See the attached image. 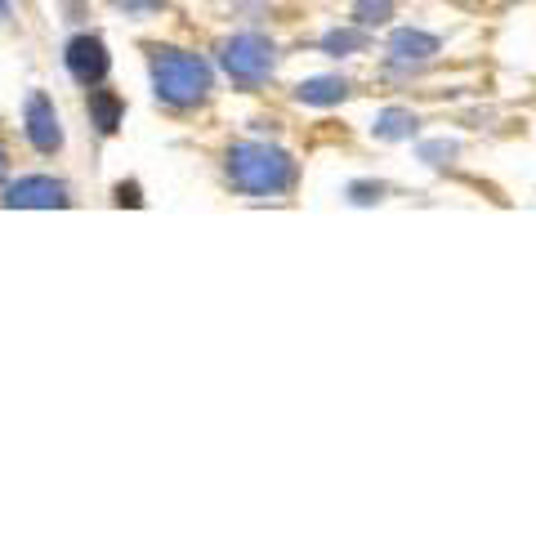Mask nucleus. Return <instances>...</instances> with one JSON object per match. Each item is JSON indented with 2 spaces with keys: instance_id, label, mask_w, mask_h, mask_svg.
<instances>
[{
  "instance_id": "obj_2",
  "label": "nucleus",
  "mask_w": 536,
  "mask_h": 536,
  "mask_svg": "<svg viewBox=\"0 0 536 536\" xmlns=\"http://www.w3.org/2000/svg\"><path fill=\"white\" fill-rule=\"evenodd\" d=\"M224 175L233 188L251 197H282L295 188V161L277 143L264 139H242L224 152Z\"/></svg>"
},
{
  "instance_id": "obj_13",
  "label": "nucleus",
  "mask_w": 536,
  "mask_h": 536,
  "mask_svg": "<svg viewBox=\"0 0 536 536\" xmlns=\"http://www.w3.org/2000/svg\"><path fill=\"white\" fill-rule=\"evenodd\" d=\"M117 9H130V14H152V9L170 5V0H112Z\"/></svg>"
},
{
  "instance_id": "obj_5",
  "label": "nucleus",
  "mask_w": 536,
  "mask_h": 536,
  "mask_svg": "<svg viewBox=\"0 0 536 536\" xmlns=\"http://www.w3.org/2000/svg\"><path fill=\"white\" fill-rule=\"evenodd\" d=\"M23 130H27V143H32L41 157H54L63 148V121L54 112V99L45 90H32L23 103Z\"/></svg>"
},
{
  "instance_id": "obj_10",
  "label": "nucleus",
  "mask_w": 536,
  "mask_h": 536,
  "mask_svg": "<svg viewBox=\"0 0 536 536\" xmlns=\"http://www.w3.org/2000/svg\"><path fill=\"white\" fill-rule=\"evenodd\" d=\"M416 112H407V108H385L376 117V139H385V143H398V139H411V134H416Z\"/></svg>"
},
{
  "instance_id": "obj_11",
  "label": "nucleus",
  "mask_w": 536,
  "mask_h": 536,
  "mask_svg": "<svg viewBox=\"0 0 536 536\" xmlns=\"http://www.w3.org/2000/svg\"><path fill=\"white\" fill-rule=\"evenodd\" d=\"M367 45H371L367 27H335V32L322 36V50L335 54V59H344V54H358V50H367Z\"/></svg>"
},
{
  "instance_id": "obj_7",
  "label": "nucleus",
  "mask_w": 536,
  "mask_h": 536,
  "mask_svg": "<svg viewBox=\"0 0 536 536\" xmlns=\"http://www.w3.org/2000/svg\"><path fill=\"white\" fill-rule=\"evenodd\" d=\"M389 63L398 67H416V63H429L438 54V36L434 32H420V27H398L394 36H389Z\"/></svg>"
},
{
  "instance_id": "obj_18",
  "label": "nucleus",
  "mask_w": 536,
  "mask_h": 536,
  "mask_svg": "<svg viewBox=\"0 0 536 536\" xmlns=\"http://www.w3.org/2000/svg\"><path fill=\"white\" fill-rule=\"evenodd\" d=\"M5 18H9V0H0V23H5Z\"/></svg>"
},
{
  "instance_id": "obj_1",
  "label": "nucleus",
  "mask_w": 536,
  "mask_h": 536,
  "mask_svg": "<svg viewBox=\"0 0 536 536\" xmlns=\"http://www.w3.org/2000/svg\"><path fill=\"white\" fill-rule=\"evenodd\" d=\"M148 76H152V94L157 103L175 112L201 108V103L215 94V72L201 59L197 50H184V45H152L148 50Z\"/></svg>"
},
{
  "instance_id": "obj_16",
  "label": "nucleus",
  "mask_w": 536,
  "mask_h": 536,
  "mask_svg": "<svg viewBox=\"0 0 536 536\" xmlns=\"http://www.w3.org/2000/svg\"><path fill=\"white\" fill-rule=\"evenodd\" d=\"M117 201H121V206H143L139 184H117Z\"/></svg>"
},
{
  "instance_id": "obj_4",
  "label": "nucleus",
  "mask_w": 536,
  "mask_h": 536,
  "mask_svg": "<svg viewBox=\"0 0 536 536\" xmlns=\"http://www.w3.org/2000/svg\"><path fill=\"white\" fill-rule=\"evenodd\" d=\"M63 67H67V76H72L76 85L94 90V85L108 81L112 54H108V45H103L94 32H81V36H72V41L63 45Z\"/></svg>"
},
{
  "instance_id": "obj_15",
  "label": "nucleus",
  "mask_w": 536,
  "mask_h": 536,
  "mask_svg": "<svg viewBox=\"0 0 536 536\" xmlns=\"http://www.w3.org/2000/svg\"><path fill=\"white\" fill-rule=\"evenodd\" d=\"M452 143H425V148H420V157H425V161H434V166H443V161H438V157H452Z\"/></svg>"
},
{
  "instance_id": "obj_3",
  "label": "nucleus",
  "mask_w": 536,
  "mask_h": 536,
  "mask_svg": "<svg viewBox=\"0 0 536 536\" xmlns=\"http://www.w3.org/2000/svg\"><path fill=\"white\" fill-rule=\"evenodd\" d=\"M219 63H224V72L233 76V85H242V90H260L268 76L277 72V45L268 41L264 32H237V36L224 41Z\"/></svg>"
},
{
  "instance_id": "obj_17",
  "label": "nucleus",
  "mask_w": 536,
  "mask_h": 536,
  "mask_svg": "<svg viewBox=\"0 0 536 536\" xmlns=\"http://www.w3.org/2000/svg\"><path fill=\"white\" fill-rule=\"evenodd\" d=\"M5 179H9V148L0 143V184H5Z\"/></svg>"
},
{
  "instance_id": "obj_6",
  "label": "nucleus",
  "mask_w": 536,
  "mask_h": 536,
  "mask_svg": "<svg viewBox=\"0 0 536 536\" xmlns=\"http://www.w3.org/2000/svg\"><path fill=\"white\" fill-rule=\"evenodd\" d=\"M67 184L54 175H23L5 188L0 206H18V210H54V206H67Z\"/></svg>"
},
{
  "instance_id": "obj_8",
  "label": "nucleus",
  "mask_w": 536,
  "mask_h": 536,
  "mask_svg": "<svg viewBox=\"0 0 536 536\" xmlns=\"http://www.w3.org/2000/svg\"><path fill=\"white\" fill-rule=\"evenodd\" d=\"M85 112H90V126L99 134H117L121 121H126V103H121V94L99 90V85H94L90 99H85Z\"/></svg>"
},
{
  "instance_id": "obj_12",
  "label": "nucleus",
  "mask_w": 536,
  "mask_h": 536,
  "mask_svg": "<svg viewBox=\"0 0 536 536\" xmlns=\"http://www.w3.org/2000/svg\"><path fill=\"white\" fill-rule=\"evenodd\" d=\"M394 18V0H358L353 5V23L358 27H380Z\"/></svg>"
},
{
  "instance_id": "obj_14",
  "label": "nucleus",
  "mask_w": 536,
  "mask_h": 536,
  "mask_svg": "<svg viewBox=\"0 0 536 536\" xmlns=\"http://www.w3.org/2000/svg\"><path fill=\"white\" fill-rule=\"evenodd\" d=\"M380 193H385L380 184H353V188H349V197L362 201V206H367V201H380Z\"/></svg>"
},
{
  "instance_id": "obj_9",
  "label": "nucleus",
  "mask_w": 536,
  "mask_h": 536,
  "mask_svg": "<svg viewBox=\"0 0 536 536\" xmlns=\"http://www.w3.org/2000/svg\"><path fill=\"white\" fill-rule=\"evenodd\" d=\"M295 99L304 108H335V103L349 99V81L344 76H309V81L295 85Z\"/></svg>"
}]
</instances>
